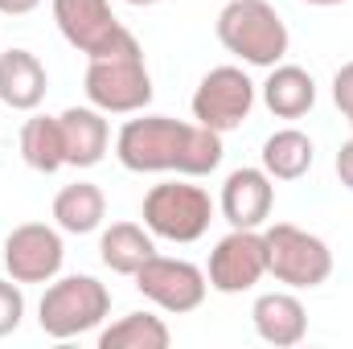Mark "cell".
<instances>
[{"mask_svg": "<svg viewBox=\"0 0 353 349\" xmlns=\"http://www.w3.org/2000/svg\"><path fill=\"white\" fill-rule=\"evenodd\" d=\"M271 206H275V185L263 169H234L222 181L218 210L230 222V230H259L271 218Z\"/></svg>", "mask_w": 353, "mask_h": 349, "instance_id": "7c38bea8", "label": "cell"}, {"mask_svg": "<svg viewBox=\"0 0 353 349\" xmlns=\"http://www.w3.org/2000/svg\"><path fill=\"white\" fill-rule=\"evenodd\" d=\"M333 103L341 107V115L350 119V128H353V62H345L333 74Z\"/></svg>", "mask_w": 353, "mask_h": 349, "instance_id": "603a6c76", "label": "cell"}, {"mask_svg": "<svg viewBox=\"0 0 353 349\" xmlns=\"http://www.w3.org/2000/svg\"><path fill=\"white\" fill-rule=\"evenodd\" d=\"M62 123V148H66V165L74 169H94L107 148H111V128L103 119L99 107H66L58 115Z\"/></svg>", "mask_w": 353, "mask_h": 349, "instance_id": "5bb4252c", "label": "cell"}, {"mask_svg": "<svg viewBox=\"0 0 353 349\" xmlns=\"http://www.w3.org/2000/svg\"><path fill=\"white\" fill-rule=\"evenodd\" d=\"M66 259L62 235L46 222H21L4 239V267L17 283H50Z\"/></svg>", "mask_w": 353, "mask_h": 349, "instance_id": "8fae6325", "label": "cell"}, {"mask_svg": "<svg viewBox=\"0 0 353 349\" xmlns=\"http://www.w3.org/2000/svg\"><path fill=\"white\" fill-rule=\"evenodd\" d=\"M103 218H107V197L90 181H74L54 197V222L66 235H90L103 226Z\"/></svg>", "mask_w": 353, "mask_h": 349, "instance_id": "ac0fdd59", "label": "cell"}, {"mask_svg": "<svg viewBox=\"0 0 353 349\" xmlns=\"http://www.w3.org/2000/svg\"><path fill=\"white\" fill-rule=\"evenodd\" d=\"M41 0H0V12L4 17H25V12H33Z\"/></svg>", "mask_w": 353, "mask_h": 349, "instance_id": "d4e9b609", "label": "cell"}, {"mask_svg": "<svg viewBox=\"0 0 353 349\" xmlns=\"http://www.w3.org/2000/svg\"><path fill=\"white\" fill-rule=\"evenodd\" d=\"M132 279L144 300H152L157 308H165L173 317L201 308V300L210 292V279L201 267H193L189 259H169V255H152Z\"/></svg>", "mask_w": 353, "mask_h": 349, "instance_id": "9c48e42d", "label": "cell"}, {"mask_svg": "<svg viewBox=\"0 0 353 349\" xmlns=\"http://www.w3.org/2000/svg\"><path fill=\"white\" fill-rule=\"evenodd\" d=\"M218 41L247 66H279L288 54V25L267 0H230L218 12Z\"/></svg>", "mask_w": 353, "mask_h": 349, "instance_id": "3957f363", "label": "cell"}, {"mask_svg": "<svg viewBox=\"0 0 353 349\" xmlns=\"http://www.w3.org/2000/svg\"><path fill=\"white\" fill-rule=\"evenodd\" d=\"M115 157L128 173L205 177L222 165V136L169 115H140L119 128Z\"/></svg>", "mask_w": 353, "mask_h": 349, "instance_id": "6da1fadb", "label": "cell"}, {"mask_svg": "<svg viewBox=\"0 0 353 349\" xmlns=\"http://www.w3.org/2000/svg\"><path fill=\"white\" fill-rule=\"evenodd\" d=\"M267 275V247L259 230H230L226 239H218V247L210 251L205 279L214 292L222 296H239L251 292Z\"/></svg>", "mask_w": 353, "mask_h": 349, "instance_id": "30bf717a", "label": "cell"}, {"mask_svg": "<svg viewBox=\"0 0 353 349\" xmlns=\"http://www.w3.org/2000/svg\"><path fill=\"white\" fill-rule=\"evenodd\" d=\"M54 21L62 37L87 58H107L136 37L132 29L119 25V17L111 12V0H54Z\"/></svg>", "mask_w": 353, "mask_h": 349, "instance_id": "ba28073f", "label": "cell"}, {"mask_svg": "<svg viewBox=\"0 0 353 349\" xmlns=\"http://www.w3.org/2000/svg\"><path fill=\"white\" fill-rule=\"evenodd\" d=\"M50 90V74L33 50H0V103L12 111H37Z\"/></svg>", "mask_w": 353, "mask_h": 349, "instance_id": "4fadbf2b", "label": "cell"}, {"mask_svg": "<svg viewBox=\"0 0 353 349\" xmlns=\"http://www.w3.org/2000/svg\"><path fill=\"white\" fill-rule=\"evenodd\" d=\"M267 275L288 288H321L333 275V251L321 235H308L292 222H275L263 230Z\"/></svg>", "mask_w": 353, "mask_h": 349, "instance_id": "5b68a950", "label": "cell"}, {"mask_svg": "<svg viewBox=\"0 0 353 349\" xmlns=\"http://www.w3.org/2000/svg\"><path fill=\"white\" fill-rule=\"evenodd\" d=\"M21 161L33 173H58L66 165V148H62V123L54 115H33L21 128Z\"/></svg>", "mask_w": 353, "mask_h": 349, "instance_id": "ffe728a7", "label": "cell"}, {"mask_svg": "<svg viewBox=\"0 0 353 349\" xmlns=\"http://www.w3.org/2000/svg\"><path fill=\"white\" fill-rule=\"evenodd\" d=\"M337 177H341V185L353 193V136L341 144V152H337Z\"/></svg>", "mask_w": 353, "mask_h": 349, "instance_id": "cb8c5ba5", "label": "cell"}, {"mask_svg": "<svg viewBox=\"0 0 353 349\" xmlns=\"http://www.w3.org/2000/svg\"><path fill=\"white\" fill-rule=\"evenodd\" d=\"M83 87H87L90 107H99L103 115H136V111H144L152 103V74L144 66L140 41L132 37L115 54L90 58Z\"/></svg>", "mask_w": 353, "mask_h": 349, "instance_id": "7a4b0ae2", "label": "cell"}, {"mask_svg": "<svg viewBox=\"0 0 353 349\" xmlns=\"http://www.w3.org/2000/svg\"><path fill=\"white\" fill-rule=\"evenodd\" d=\"M255 107V83L239 66H214L193 90V119L218 136L243 128Z\"/></svg>", "mask_w": 353, "mask_h": 349, "instance_id": "52a82bcc", "label": "cell"}, {"mask_svg": "<svg viewBox=\"0 0 353 349\" xmlns=\"http://www.w3.org/2000/svg\"><path fill=\"white\" fill-rule=\"evenodd\" d=\"M304 4H316V8H333V4H345V0H304Z\"/></svg>", "mask_w": 353, "mask_h": 349, "instance_id": "484cf974", "label": "cell"}, {"mask_svg": "<svg viewBox=\"0 0 353 349\" xmlns=\"http://www.w3.org/2000/svg\"><path fill=\"white\" fill-rule=\"evenodd\" d=\"M128 4H140V8H144V4H157V0H128Z\"/></svg>", "mask_w": 353, "mask_h": 349, "instance_id": "4316f807", "label": "cell"}, {"mask_svg": "<svg viewBox=\"0 0 353 349\" xmlns=\"http://www.w3.org/2000/svg\"><path fill=\"white\" fill-rule=\"evenodd\" d=\"M251 321L255 333L275 349H292L308 337V312L292 292H263L251 308Z\"/></svg>", "mask_w": 353, "mask_h": 349, "instance_id": "9a60e30c", "label": "cell"}, {"mask_svg": "<svg viewBox=\"0 0 353 349\" xmlns=\"http://www.w3.org/2000/svg\"><path fill=\"white\" fill-rule=\"evenodd\" d=\"M21 317H25V296H21V283L12 279H0V337L17 333L21 329Z\"/></svg>", "mask_w": 353, "mask_h": 349, "instance_id": "7402d4cb", "label": "cell"}, {"mask_svg": "<svg viewBox=\"0 0 353 349\" xmlns=\"http://www.w3.org/2000/svg\"><path fill=\"white\" fill-rule=\"evenodd\" d=\"M173 333L152 312H128L99 333V349H169Z\"/></svg>", "mask_w": 353, "mask_h": 349, "instance_id": "44dd1931", "label": "cell"}, {"mask_svg": "<svg viewBox=\"0 0 353 349\" xmlns=\"http://www.w3.org/2000/svg\"><path fill=\"white\" fill-rule=\"evenodd\" d=\"M111 312V292L94 275H66L54 279L37 304V325L54 341H70L79 333H90L107 321Z\"/></svg>", "mask_w": 353, "mask_h": 349, "instance_id": "277c9868", "label": "cell"}, {"mask_svg": "<svg viewBox=\"0 0 353 349\" xmlns=\"http://www.w3.org/2000/svg\"><path fill=\"white\" fill-rule=\"evenodd\" d=\"M99 255H103V263H107L115 275H136L144 263L157 255V243H152V230H148V226L115 222V226L103 230V239H99Z\"/></svg>", "mask_w": 353, "mask_h": 349, "instance_id": "e0dca14e", "label": "cell"}, {"mask_svg": "<svg viewBox=\"0 0 353 349\" xmlns=\"http://www.w3.org/2000/svg\"><path fill=\"white\" fill-rule=\"evenodd\" d=\"M214 222V201L201 185L165 181L152 185L144 197V226L169 243H197Z\"/></svg>", "mask_w": 353, "mask_h": 349, "instance_id": "8992f818", "label": "cell"}, {"mask_svg": "<svg viewBox=\"0 0 353 349\" xmlns=\"http://www.w3.org/2000/svg\"><path fill=\"white\" fill-rule=\"evenodd\" d=\"M316 148L300 128H279L275 136L263 140V173L271 181H300L312 169Z\"/></svg>", "mask_w": 353, "mask_h": 349, "instance_id": "d6986e66", "label": "cell"}, {"mask_svg": "<svg viewBox=\"0 0 353 349\" xmlns=\"http://www.w3.org/2000/svg\"><path fill=\"white\" fill-rule=\"evenodd\" d=\"M263 103L275 119H300L316 103V83L304 66H271L263 83Z\"/></svg>", "mask_w": 353, "mask_h": 349, "instance_id": "2e32d148", "label": "cell"}]
</instances>
